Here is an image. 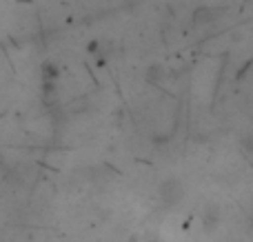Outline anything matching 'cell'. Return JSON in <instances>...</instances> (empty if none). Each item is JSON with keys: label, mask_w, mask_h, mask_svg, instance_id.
I'll use <instances>...</instances> for the list:
<instances>
[{"label": "cell", "mask_w": 253, "mask_h": 242, "mask_svg": "<svg viewBox=\"0 0 253 242\" xmlns=\"http://www.w3.org/2000/svg\"><path fill=\"white\" fill-rule=\"evenodd\" d=\"M184 196H187V189H184V185L178 178H167V180H162L160 187H158V198H160V202L165 204V207H175V204H180L184 200Z\"/></svg>", "instance_id": "obj_1"}, {"label": "cell", "mask_w": 253, "mask_h": 242, "mask_svg": "<svg viewBox=\"0 0 253 242\" xmlns=\"http://www.w3.org/2000/svg\"><path fill=\"white\" fill-rule=\"evenodd\" d=\"M200 222H202V229H205L207 234L215 231L220 227V222H222V207L215 202H207L205 207H202Z\"/></svg>", "instance_id": "obj_2"}, {"label": "cell", "mask_w": 253, "mask_h": 242, "mask_svg": "<svg viewBox=\"0 0 253 242\" xmlns=\"http://www.w3.org/2000/svg\"><path fill=\"white\" fill-rule=\"evenodd\" d=\"M220 16H222V9L202 7V9H198V11L193 13V22H196V25H211V22H215Z\"/></svg>", "instance_id": "obj_3"}, {"label": "cell", "mask_w": 253, "mask_h": 242, "mask_svg": "<svg viewBox=\"0 0 253 242\" xmlns=\"http://www.w3.org/2000/svg\"><path fill=\"white\" fill-rule=\"evenodd\" d=\"M242 147H245L247 154L253 156V136H245V138H242Z\"/></svg>", "instance_id": "obj_4"}]
</instances>
